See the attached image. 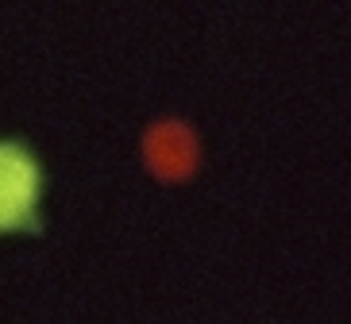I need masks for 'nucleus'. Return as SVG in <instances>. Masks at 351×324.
<instances>
[{
	"instance_id": "1",
	"label": "nucleus",
	"mask_w": 351,
	"mask_h": 324,
	"mask_svg": "<svg viewBox=\"0 0 351 324\" xmlns=\"http://www.w3.org/2000/svg\"><path fill=\"white\" fill-rule=\"evenodd\" d=\"M43 174L23 143L0 139V232L35 228Z\"/></svg>"
}]
</instances>
